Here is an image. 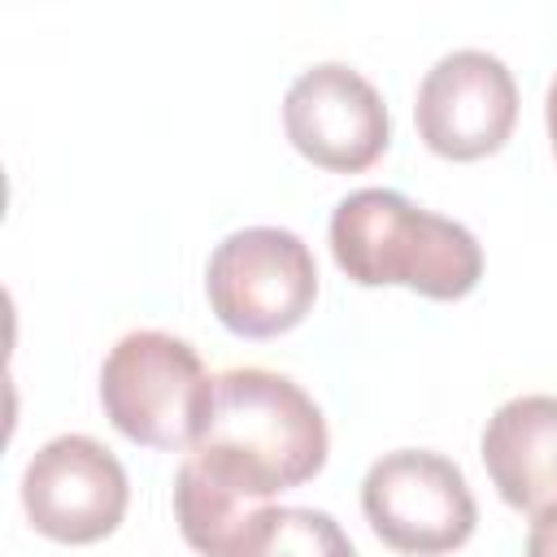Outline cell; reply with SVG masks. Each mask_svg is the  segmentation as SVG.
<instances>
[{
	"mask_svg": "<svg viewBox=\"0 0 557 557\" xmlns=\"http://www.w3.org/2000/svg\"><path fill=\"white\" fill-rule=\"evenodd\" d=\"M361 509L370 531L413 557H440L474 535L479 505L466 474L431 448L383 453L361 479Z\"/></svg>",
	"mask_w": 557,
	"mask_h": 557,
	"instance_id": "5",
	"label": "cell"
},
{
	"mask_svg": "<svg viewBox=\"0 0 557 557\" xmlns=\"http://www.w3.org/2000/svg\"><path fill=\"white\" fill-rule=\"evenodd\" d=\"M527 557H557V500H553V505H544L540 513H531Z\"/></svg>",
	"mask_w": 557,
	"mask_h": 557,
	"instance_id": "11",
	"label": "cell"
},
{
	"mask_svg": "<svg viewBox=\"0 0 557 557\" xmlns=\"http://www.w3.org/2000/svg\"><path fill=\"white\" fill-rule=\"evenodd\" d=\"M209 400L213 379L200 352L170 331H131L100 366L104 418L144 448H191Z\"/></svg>",
	"mask_w": 557,
	"mask_h": 557,
	"instance_id": "3",
	"label": "cell"
},
{
	"mask_svg": "<svg viewBox=\"0 0 557 557\" xmlns=\"http://www.w3.org/2000/svg\"><path fill=\"white\" fill-rule=\"evenodd\" d=\"M205 292L226 331L244 339H270L300 326L313 309L318 265L296 231L244 226L213 248Z\"/></svg>",
	"mask_w": 557,
	"mask_h": 557,
	"instance_id": "4",
	"label": "cell"
},
{
	"mask_svg": "<svg viewBox=\"0 0 557 557\" xmlns=\"http://www.w3.org/2000/svg\"><path fill=\"white\" fill-rule=\"evenodd\" d=\"M544 122H548V139H553V157H557V74L548 83V100H544Z\"/></svg>",
	"mask_w": 557,
	"mask_h": 557,
	"instance_id": "12",
	"label": "cell"
},
{
	"mask_svg": "<svg viewBox=\"0 0 557 557\" xmlns=\"http://www.w3.org/2000/svg\"><path fill=\"white\" fill-rule=\"evenodd\" d=\"M483 466L505 505L540 513L557 500V396L531 392L505 400L479 440Z\"/></svg>",
	"mask_w": 557,
	"mask_h": 557,
	"instance_id": "9",
	"label": "cell"
},
{
	"mask_svg": "<svg viewBox=\"0 0 557 557\" xmlns=\"http://www.w3.org/2000/svg\"><path fill=\"white\" fill-rule=\"evenodd\" d=\"M131 500L122 461L91 435L48 440L22 470V505L39 535L96 544L117 531Z\"/></svg>",
	"mask_w": 557,
	"mask_h": 557,
	"instance_id": "7",
	"label": "cell"
},
{
	"mask_svg": "<svg viewBox=\"0 0 557 557\" xmlns=\"http://www.w3.org/2000/svg\"><path fill=\"white\" fill-rule=\"evenodd\" d=\"M413 122L435 157L479 161L509 139L518 122V83L496 52L453 48L422 74Z\"/></svg>",
	"mask_w": 557,
	"mask_h": 557,
	"instance_id": "6",
	"label": "cell"
},
{
	"mask_svg": "<svg viewBox=\"0 0 557 557\" xmlns=\"http://www.w3.org/2000/svg\"><path fill=\"white\" fill-rule=\"evenodd\" d=\"M283 126L305 161L335 174L370 170L392 139L379 87L344 61H318L292 78L283 96Z\"/></svg>",
	"mask_w": 557,
	"mask_h": 557,
	"instance_id": "8",
	"label": "cell"
},
{
	"mask_svg": "<svg viewBox=\"0 0 557 557\" xmlns=\"http://www.w3.org/2000/svg\"><path fill=\"white\" fill-rule=\"evenodd\" d=\"M331 257L361 287H409L426 300H461L483 274V248L470 226L392 187H361L335 205Z\"/></svg>",
	"mask_w": 557,
	"mask_h": 557,
	"instance_id": "2",
	"label": "cell"
},
{
	"mask_svg": "<svg viewBox=\"0 0 557 557\" xmlns=\"http://www.w3.org/2000/svg\"><path fill=\"white\" fill-rule=\"evenodd\" d=\"M209 557H357L352 540L326 509L257 505Z\"/></svg>",
	"mask_w": 557,
	"mask_h": 557,
	"instance_id": "10",
	"label": "cell"
},
{
	"mask_svg": "<svg viewBox=\"0 0 557 557\" xmlns=\"http://www.w3.org/2000/svg\"><path fill=\"white\" fill-rule=\"evenodd\" d=\"M326 418L296 379L235 366L213 379L209 418L187 461L231 496L265 505L309 483L326 466Z\"/></svg>",
	"mask_w": 557,
	"mask_h": 557,
	"instance_id": "1",
	"label": "cell"
}]
</instances>
